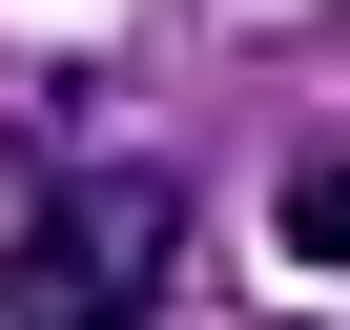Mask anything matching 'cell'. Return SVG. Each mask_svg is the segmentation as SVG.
Returning <instances> with one entry per match:
<instances>
[{
	"instance_id": "cell-1",
	"label": "cell",
	"mask_w": 350,
	"mask_h": 330,
	"mask_svg": "<svg viewBox=\"0 0 350 330\" xmlns=\"http://www.w3.org/2000/svg\"><path fill=\"white\" fill-rule=\"evenodd\" d=\"M165 248H186V186H165V165H83V186L0 248V330H144Z\"/></svg>"
},
{
	"instance_id": "cell-2",
	"label": "cell",
	"mask_w": 350,
	"mask_h": 330,
	"mask_svg": "<svg viewBox=\"0 0 350 330\" xmlns=\"http://www.w3.org/2000/svg\"><path fill=\"white\" fill-rule=\"evenodd\" d=\"M288 248H309V268H350V165H288Z\"/></svg>"
}]
</instances>
